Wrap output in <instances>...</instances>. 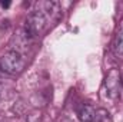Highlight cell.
Segmentation results:
<instances>
[{
    "instance_id": "cell-1",
    "label": "cell",
    "mask_w": 123,
    "mask_h": 122,
    "mask_svg": "<svg viewBox=\"0 0 123 122\" xmlns=\"http://www.w3.org/2000/svg\"><path fill=\"white\" fill-rule=\"evenodd\" d=\"M25 66H26V61L22 56V53L17 50H9L0 56V69L4 73L19 75L20 72H23Z\"/></svg>"
},
{
    "instance_id": "cell-3",
    "label": "cell",
    "mask_w": 123,
    "mask_h": 122,
    "mask_svg": "<svg viewBox=\"0 0 123 122\" xmlns=\"http://www.w3.org/2000/svg\"><path fill=\"white\" fill-rule=\"evenodd\" d=\"M96 109L90 103H80L77 108V116L80 122H94Z\"/></svg>"
},
{
    "instance_id": "cell-2",
    "label": "cell",
    "mask_w": 123,
    "mask_h": 122,
    "mask_svg": "<svg viewBox=\"0 0 123 122\" xmlns=\"http://www.w3.org/2000/svg\"><path fill=\"white\" fill-rule=\"evenodd\" d=\"M120 81H122V75L119 72V69H110L109 73L105 78V92L110 99H116L119 98V89H120Z\"/></svg>"
},
{
    "instance_id": "cell-6",
    "label": "cell",
    "mask_w": 123,
    "mask_h": 122,
    "mask_svg": "<svg viewBox=\"0 0 123 122\" xmlns=\"http://www.w3.org/2000/svg\"><path fill=\"white\" fill-rule=\"evenodd\" d=\"M119 98H120V101L123 102V76H122V81H120V89H119Z\"/></svg>"
},
{
    "instance_id": "cell-5",
    "label": "cell",
    "mask_w": 123,
    "mask_h": 122,
    "mask_svg": "<svg viewBox=\"0 0 123 122\" xmlns=\"http://www.w3.org/2000/svg\"><path fill=\"white\" fill-rule=\"evenodd\" d=\"M94 122H112V116H110V114L106 109L100 108V109H96Z\"/></svg>"
},
{
    "instance_id": "cell-4",
    "label": "cell",
    "mask_w": 123,
    "mask_h": 122,
    "mask_svg": "<svg viewBox=\"0 0 123 122\" xmlns=\"http://www.w3.org/2000/svg\"><path fill=\"white\" fill-rule=\"evenodd\" d=\"M113 49H115V53H116V55L123 56V29H120V30L117 32V34H116V37H115Z\"/></svg>"
}]
</instances>
